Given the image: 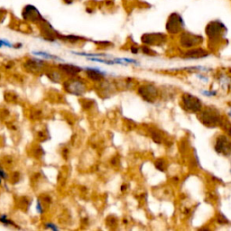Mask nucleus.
I'll return each instance as SVG.
<instances>
[{
    "instance_id": "f257e3e1",
    "label": "nucleus",
    "mask_w": 231,
    "mask_h": 231,
    "mask_svg": "<svg viewBox=\"0 0 231 231\" xmlns=\"http://www.w3.org/2000/svg\"><path fill=\"white\" fill-rule=\"evenodd\" d=\"M206 34L208 38V45L210 50H216L225 38L228 32L225 24L220 20H215L209 23L206 26Z\"/></svg>"
},
{
    "instance_id": "f03ea898",
    "label": "nucleus",
    "mask_w": 231,
    "mask_h": 231,
    "mask_svg": "<svg viewBox=\"0 0 231 231\" xmlns=\"http://www.w3.org/2000/svg\"><path fill=\"white\" fill-rule=\"evenodd\" d=\"M197 117L200 122L207 127H217L220 126L224 116L215 107L209 106L202 107L200 112L197 113Z\"/></svg>"
},
{
    "instance_id": "7ed1b4c3",
    "label": "nucleus",
    "mask_w": 231,
    "mask_h": 231,
    "mask_svg": "<svg viewBox=\"0 0 231 231\" xmlns=\"http://www.w3.org/2000/svg\"><path fill=\"white\" fill-rule=\"evenodd\" d=\"M181 106L188 113L197 114L203 107L202 102L196 96L190 93H183L181 97Z\"/></svg>"
},
{
    "instance_id": "20e7f679",
    "label": "nucleus",
    "mask_w": 231,
    "mask_h": 231,
    "mask_svg": "<svg viewBox=\"0 0 231 231\" xmlns=\"http://www.w3.org/2000/svg\"><path fill=\"white\" fill-rule=\"evenodd\" d=\"M63 89L66 92L75 96H82L86 93L88 87L82 79L78 77H71V79L63 82Z\"/></svg>"
},
{
    "instance_id": "39448f33",
    "label": "nucleus",
    "mask_w": 231,
    "mask_h": 231,
    "mask_svg": "<svg viewBox=\"0 0 231 231\" xmlns=\"http://www.w3.org/2000/svg\"><path fill=\"white\" fill-rule=\"evenodd\" d=\"M21 16L24 21L28 22L31 24H35L37 25L45 19L42 16L39 9L32 4H27L23 7Z\"/></svg>"
},
{
    "instance_id": "423d86ee",
    "label": "nucleus",
    "mask_w": 231,
    "mask_h": 231,
    "mask_svg": "<svg viewBox=\"0 0 231 231\" xmlns=\"http://www.w3.org/2000/svg\"><path fill=\"white\" fill-rule=\"evenodd\" d=\"M214 150L222 156L229 157L231 155V140L225 134L219 135L214 142Z\"/></svg>"
},
{
    "instance_id": "0eeeda50",
    "label": "nucleus",
    "mask_w": 231,
    "mask_h": 231,
    "mask_svg": "<svg viewBox=\"0 0 231 231\" xmlns=\"http://www.w3.org/2000/svg\"><path fill=\"white\" fill-rule=\"evenodd\" d=\"M137 93L145 101L149 103H155L160 95L156 86L152 84L140 85L137 88Z\"/></svg>"
},
{
    "instance_id": "6e6552de",
    "label": "nucleus",
    "mask_w": 231,
    "mask_h": 231,
    "mask_svg": "<svg viewBox=\"0 0 231 231\" xmlns=\"http://www.w3.org/2000/svg\"><path fill=\"white\" fill-rule=\"evenodd\" d=\"M180 45L184 49H190L194 47H198L203 42V38L201 35L194 34L189 32H183L180 35L179 39Z\"/></svg>"
},
{
    "instance_id": "1a4fd4ad",
    "label": "nucleus",
    "mask_w": 231,
    "mask_h": 231,
    "mask_svg": "<svg viewBox=\"0 0 231 231\" xmlns=\"http://www.w3.org/2000/svg\"><path fill=\"white\" fill-rule=\"evenodd\" d=\"M184 28V21L182 17L177 14H172L168 18L166 24V30L170 34H177L180 33Z\"/></svg>"
},
{
    "instance_id": "9d476101",
    "label": "nucleus",
    "mask_w": 231,
    "mask_h": 231,
    "mask_svg": "<svg viewBox=\"0 0 231 231\" xmlns=\"http://www.w3.org/2000/svg\"><path fill=\"white\" fill-rule=\"evenodd\" d=\"M142 42L147 46H160L166 42L167 37L165 34L161 33H146L141 38Z\"/></svg>"
},
{
    "instance_id": "9b49d317",
    "label": "nucleus",
    "mask_w": 231,
    "mask_h": 231,
    "mask_svg": "<svg viewBox=\"0 0 231 231\" xmlns=\"http://www.w3.org/2000/svg\"><path fill=\"white\" fill-rule=\"evenodd\" d=\"M38 25H39L40 31H41V33H42V38L44 40L49 41V42H55L56 39H58L59 33L53 28V25L46 19H44Z\"/></svg>"
},
{
    "instance_id": "f8f14e48",
    "label": "nucleus",
    "mask_w": 231,
    "mask_h": 231,
    "mask_svg": "<svg viewBox=\"0 0 231 231\" xmlns=\"http://www.w3.org/2000/svg\"><path fill=\"white\" fill-rule=\"evenodd\" d=\"M210 55L208 50H205L201 47H194L187 49L184 53L181 54L182 59H203Z\"/></svg>"
},
{
    "instance_id": "ddd939ff",
    "label": "nucleus",
    "mask_w": 231,
    "mask_h": 231,
    "mask_svg": "<svg viewBox=\"0 0 231 231\" xmlns=\"http://www.w3.org/2000/svg\"><path fill=\"white\" fill-rule=\"evenodd\" d=\"M58 68L63 74H66L70 77H75L83 71L82 68L77 65H74V64H70V63L58 64Z\"/></svg>"
},
{
    "instance_id": "4468645a",
    "label": "nucleus",
    "mask_w": 231,
    "mask_h": 231,
    "mask_svg": "<svg viewBox=\"0 0 231 231\" xmlns=\"http://www.w3.org/2000/svg\"><path fill=\"white\" fill-rule=\"evenodd\" d=\"M87 78L93 82H101L104 81L106 74L98 69L88 67L85 69Z\"/></svg>"
},
{
    "instance_id": "2eb2a0df",
    "label": "nucleus",
    "mask_w": 231,
    "mask_h": 231,
    "mask_svg": "<svg viewBox=\"0 0 231 231\" xmlns=\"http://www.w3.org/2000/svg\"><path fill=\"white\" fill-rule=\"evenodd\" d=\"M45 62L40 59H30L25 63V67L32 72H40L45 66Z\"/></svg>"
},
{
    "instance_id": "dca6fc26",
    "label": "nucleus",
    "mask_w": 231,
    "mask_h": 231,
    "mask_svg": "<svg viewBox=\"0 0 231 231\" xmlns=\"http://www.w3.org/2000/svg\"><path fill=\"white\" fill-rule=\"evenodd\" d=\"M149 131V134H150V137L153 139V141L157 144V145H161L164 142V137H163V135L162 134V132H160L158 129H155V128H149L148 129Z\"/></svg>"
},
{
    "instance_id": "f3484780",
    "label": "nucleus",
    "mask_w": 231,
    "mask_h": 231,
    "mask_svg": "<svg viewBox=\"0 0 231 231\" xmlns=\"http://www.w3.org/2000/svg\"><path fill=\"white\" fill-rule=\"evenodd\" d=\"M58 39L63 40V41H66V42H72V43H75V42H81V41L85 40L84 37H81V36L72 35V34H70V35H63V34H61V33H59Z\"/></svg>"
},
{
    "instance_id": "a211bd4d",
    "label": "nucleus",
    "mask_w": 231,
    "mask_h": 231,
    "mask_svg": "<svg viewBox=\"0 0 231 231\" xmlns=\"http://www.w3.org/2000/svg\"><path fill=\"white\" fill-rule=\"evenodd\" d=\"M46 75H47V77H48L52 81L55 82V83L61 82L63 79V74L61 71H60V72H57V71H50V72H48L46 73Z\"/></svg>"
},
{
    "instance_id": "6ab92c4d",
    "label": "nucleus",
    "mask_w": 231,
    "mask_h": 231,
    "mask_svg": "<svg viewBox=\"0 0 231 231\" xmlns=\"http://www.w3.org/2000/svg\"><path fill=\"white\" fill-rule=\"evenodd\" d=\"M220 127H221L225 135H227L228 137L231 138V121L224 116L220 125Z\"/></svg>"
},
{
    "instance_id": "aec40b11",
    "label": "nucleus",
    "mask_w": 231,
    "mask_h": 231,
    "mask_svg": "<svg viewBox=\"0 0 231 231\" xmlns=\"http://www.w3.org/2000/svg\"><path fill=\"white\" fill-rule=\"evenodd\" d=\"M32 53H33V55H35V56H40V57L44 58V59H51V60H55V61H61V62H63V59L60 58L59 56L54 55V54H51V53H47V52L39 51V52H33Z\"/></svg>"
},
{
    "instance_id": "412c9836",
    "label": "nucleus",
    "mask_w": 231,
    "mask_h": 231,
    "mask_svg": "<svg viewBox=\"0 0 231 231\" xmlns=\"http://www.w3.org/2000/svg\"><path fill=\"white\" fill-rule=\"evenodd\" d=\"M155 166L160 172H165L167 169V163L164 158H158L155 162Z\"/></svg>"
},
{
    "instance_id": "4be33fe9",
    "label": "nucleus",
    "mask_w": 231,
    "mask_h": 231,
    "mask_svg": "<svg viewBox=\"0 0 231 231\" xmlns=\"http://www.w3.org/2000/svg\"><path fill=\"white\" fill-rule=\"evenodd\" d=\"M0 222H2L3 224H5L6 226H13V227H15V228H19L15 225V223L14 221L10 220L7 217V215L6 214H2L0 215Z\"/></svg>"
},
{
    "instance_id": "5701e85b",
    "label": "nucleus",
    "mask_w": 231,
    "mask_h": 231,
    "mask_svg": "<svg viewBox=\"0 0 231 231\" xmlns=\"http://www.w3.org/2000/svg\"><path fill=\"white\" fill-rule=\"evenodd\" d=\"M73 54L79 55V56H85V57H106L107 56L105 53H75L72 52Z\"/></svg>"
},
{
    "instance_id": "b1692460",
    "label": "nucleus",
    "mask_w": 231,
    "mask_h": 231,
    "mask_svg": "<svg viewBox=\"0 0 231 231\" xmlns=\"http://www.w3.org/2000/svg\"><path fill=\"white\" fill-rule=\"evenodd\" d=\"M141 50H142V53H144L145 54H147V55H149V56H153V55H155V54H156L152 49H150V47L147 46V45H144V46L141 48Z\"/></svg>"
},
{
    "instance_id": "393cba45",
    "label": "nucleus",
    "mask_w": 231,
    "mask_h": 231,
    "mask_svg": "<svg viewBox=\"0 0 231 231\" xmlns=\"http://www.w3.org/2000/svg\"><path fill=\"white\" fill-rule=\"evenodd\" d=\"M44 226H45V228H46V229H51V230H53V231H58L59 229H60V228H59L56 224L52 223V222H47V223H45V224H44Z\"/></svg>"
},
{
    "instance_id": "a878e982",
    "label": "nucleus",
    "mask_w": 231,
    "mask_h": 231,
    "mask_svg": "<svg viewBox=\"0 0 231 231\" xmlns=\"http://www.w3.org/2000/svg\"><path fill=\"white\" fill-rule=\"evenodd\" d=\"M36 211L39 214H43V212H44V208H43L40 200H37V201H36Z\"/></svg>"
},
{
    "instance_id": "bb28decb",
    "label": "nucleus",
    "mask_w": 231,
    "mask_h": 231,
    "mask_svg": "<svg viewBox=\"0 0 231 231\" xmlns=\"http://www.w3.org/2000/svg\"><path fill=\"white\" fill-rule=\"evenodd\" d=\"M7 15V10L4 8H0V24L6 20V17Z\"/></svg>"
},
{
    "instance_id": "cd10ccee",
    "label": "nucleus",
    "mask_w": 231,
    "mask_h": 231,
    "mask_svg": "<svg viewBox=\"0 0 231 231\" xmlns=\"http://www.w3.org/2000/svg\"><path fill=\"white\" fill-rule=\"evenodd\" d=\"M217 221H218V223H220V224H227V223H229V220L226 219V217L224 216V215H222V214H219V216L217 217Z\"/></svg>"
},
{
    "instance_id": "c85d7f7f",
    "label": "nucleus",
    "mask_w": 231,
    "mask_h": 231,
    "mask_svg": "<svg viewBox=\"0 0 231 231\" xmlns=\"http://www.w3.org/2000/svg\"><path fill=\"white\" fill-rule=\"evenodd\" d=\"M1 41H2V43H3L4 46H6L7 48H14V44L11 42H9L8 40H7V39H1Z\"/></svg>"
},
{
    "instance_id": "c756f323",
    "label": "nucleus",
    "mask_w": 231,
    "mask_h": 231,
    "mask_svg": "<svg viewBox=\"0 0 231 231\" xmlns=\"http://www.w3.org/2000/svg\"><path fill=\"white\" fill-rule=\"evenodd\" d=\"M0 177L3 179V180H7V179L8 178L7 173L6 172V171L2 168V167H0Z\"/></svg>"
},
{
    "instance_id": "7c9ffc66",
    "label": "nucleus",
    "mask_w": 231,
    "mask_h": 231,
    "mask_svg": "<svg viewBox=\"0 0 231 231\" xmlns=\"http://www.w3.org/2000/svg\"><path fill=\"white\" fill-rule=\"evenodd\" d=\"M131 53L137 54V53H139V49L137 47H136V46H132L131 47Z\"/></svg>"
},
{
    "instance_id": "2f4dec72",
    "label": "nucleus",
    "mask_w": 231,
    "mask_h": 231,
    "mask_svg": "<svg viewBox=\"0 0 231 231\" xmlns=\"http://www.w3.org/2000/svg\"><path fill=\"white\" fill-rule=\"evenodd\" d=\"M22 47H23V43H21V42H17V43L14 44V48L15 49H20Z\"/></svg>"
},
{
    "instance_id": "473e14b6",
    "label": "nucleus",
    "mask_w": 231,
    "mask_h": 231,
    "mask_svg": "<svg viewBox=\"0 0 231 231\" xmlns=\"http://www.w3.org/2000/svg\"><path fill=\"white\" fill-rule=\"evenodd\" d=\"M75 0H63V2L65 5H72Z\"/></svg>"
},
{
    "instance_id": "72a5a7b5",
    "label": "nucleus",
    "mask_w": 231,
    "mask_h": 231,
    "mask_svg": "<svg viewBox=\"0 0 231 231\" xmlns=\"http://www.w3.org/2000/svg\"><path fill=\"white\" fill-rule=\"evenodd\" d=\"M126 189V184H123L122 186H121V190L123 191V190H125Z\"/></svg>"
},
{
    "instance_id": "f704fd0d",
    "label": "nucleus",
    "mask_w": 231,
    "mask_h": 231,
    "mask_svg": "<svg viewBox=\"0 0 231 231\" xmlns=\"http://www.w3.org/2000/svg\"><path fill=\"white\" fill-rule=\"evenodd\" d=\"M2 47H4V45H3V43H2V41H1V39H0V48H2Z\"/></svg>"
},
{
    "instance_id": "c9c22d12",
    "label": "nucleus",
    "mask_w": 231,
    "mask_h": 231,
    "mask_svg": "<svg viewBox=\"0 0 231 231\" xmlns=\"http://www.w3.org/2000/svg\"><path fill=\"white\" fill-rule=\"evenodd\" d=\"M2 180H3V179H2V178H1V177H0V185H1V184H2Z\"/></svg>"
},
{
    "instance_id": "e433bc0d",
    "label": "nucleus",
    "mask_w": 231,
    "mask_h": 231,
    "mask_svg": "<svg viewBox=\"0 0 231 231\" xmlns=\"http://www.w3.org/2000/svg\"><path fill=\"white\" fill-rule=\"evenodd\" d=\"M229 115H231V111H230V112H229Z\"/></svg>"
}]
</instances>
